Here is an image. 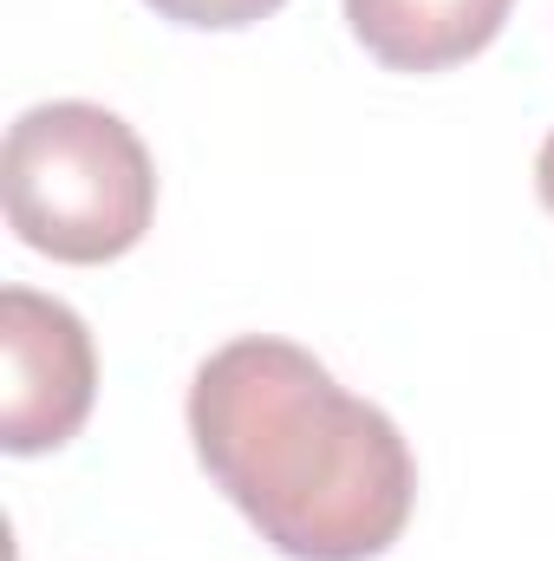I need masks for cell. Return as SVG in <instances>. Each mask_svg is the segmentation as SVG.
<instances>
[{"instance_id": "cell-5", "label": "cell", "mask_w": 554, "mask_h": 561, "mask_svg": "<svg viewBox=\"0 0 554 561\" xmlns=\"http://www.w3.org/2000/svg\"><path fill=\"white\" fill-rule=\"evenodd\" d=\"M150 7L163 20H176V26H255L280 0H150Z\"/></svg>"}, {"instance_id": "cell-6", "label": "cell", "mask_w": 554, "mask_h": 561, "mask_svg": "<svg viewBox=\"0 0 554 561\" xmlns=\"http://www.w3.org/2000/svg\"><path fill=\"white\" fill-rule=\"evenodd\" d=\"M535 183H542V203L554 209V131H549V144H542V157H535Z\"/></svg>"}, {"instance_id": "cell-2", "label": "cell", "mask_w": 554, "mask_h": 561, "mask_svg": "<svg viewBox=\"0 0 554 561\" xmlns=\"http://www.w3.org/2000/svg\"><path fill=\"white\" fill-rule=\"evenodd\" d=\"M7 222L53 262H112L138 249L157 216V170L143 138L105 105L53 99L7 131Z\"/></svg>"}, {"instance_id": "cell-4", "label": "cell", "mask_w": 554, "mask_h": 561, "mask_svg": "<svg viewBox=\"0 0 554 561\" xmlns=\"http://www.w3.org/2000/svg\"><path fill=\"white\" fill-rule=\"evenodd\" d=\"M516 0H346L359 46L392 72H443L483 53Z\"/></svg>"}, {"instance_id": "cell-3", "label": "cell", "mask_w": 554, "mask_h": 561, "mask_svg": "<svg viewBox=\"0 0 554 561\" xmlns=\"http://www.w3.org/2000/svg\"><path fill=\"white\" fill-rule=\"evenodd\" d=\"M0 359H7V392H0V444L13 457L59 450L79 437L99 399V353L85 320L33 287L0 294Z\"/></svg>"}, {"instance_id": "cell-1", "label": "cell", "mask_w": 554, "mask_h": 561, "mask_svg": "<svg viewBox=\"0 0 554 561\" xmlns=\"http://www.w3.org/2000/svg\"><path fill=\"white\" fill-rule=\"evenodd\" d=\"M189 437L216 490L293 561L385 556L417 503L405 431L293 340H229L189 386Z\"/></svg>"}]
</instances>
